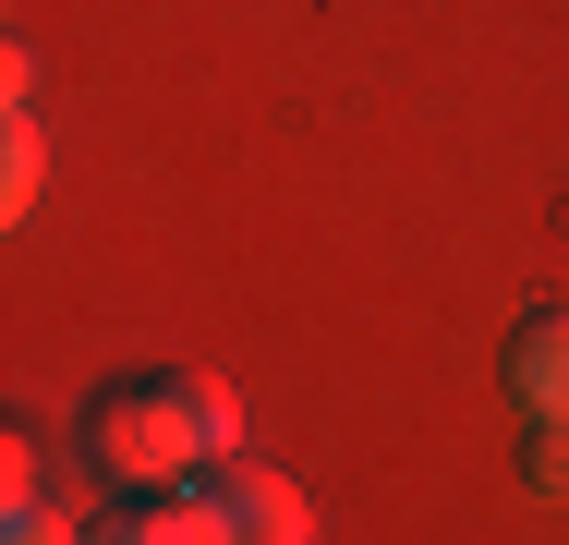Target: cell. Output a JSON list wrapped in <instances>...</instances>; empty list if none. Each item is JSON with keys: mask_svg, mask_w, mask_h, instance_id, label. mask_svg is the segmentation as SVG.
Listing matches in <instances>:
<instances>
[{"mask_svg": "<svg viewBox=\"0 0 569 545\" xmlns=\"http://www.w3.org/2000/svg\"><path fill=\"white\" fill-rule=\"evenodd\" d=\"M230 448H242V400H230L219 376H121V388L86 400V460L110 485H133V497L194 485Z\"/></svg>", "mask_w": 569, "mask_h": 545, "instance_id": "6da1fadb", "label": "cell"}, {"mask_svg": "<svg viewBox=\"0 0 569 545\" xmlns=\"http://www.w3.org/2000/svg\"><path fill=\"white\" fill-rule=\"evenodd\" d=\"M207 497H219V545H316V509L279 460H207Z\"/></svg>", "mask_w": 569, "mask_h": 545, "instance_id": "7a4b0ae2", "label": "cell"}, {"mask_svg": "<svg viewBox=\"0 0 569 545\" xmlns=\"http://www.w3.org/2000/svg\"><path fill=\"white\" fill-rule=\"evenodd\" d=\"M509 400H521L533 425L569 413V304H533V316L509 327Z\"/></svg>", "mask_w": 569, "mask_h": 545, "instance_id": "3957f363", "label": "cell"}, {"mask_svg": "<svg viewBox=\"0 0 569 545\" xmlns=\"http://www.w3.org/2000/svg\"><path fill=\"white\" fill-rule=\"evenodd\" d=\"M37 170H49V146H37V109H12V133H0V218L37 207Z\"/></svg>", "mask_w": 569, "mask_h": 545, "instance_id": "277c9868", "label": "cell"}, {"mask_svg": "<svg viewBox=\"0 0 569 545\" xmlns=\"http://www.w3.org/2000/svg\"><path fill=\"white\" fill-rule=\"evenodd\" d=\"M521 497H546V509H569V413L558 425L521 436Z\"/></svg>", "mask_w": 569, "mask_h": 545, "instance_id": "5b68a950", "label": "cell"}, {"mask_svg": "<svg viewBox=\"0 0 569 545\" xmlns=\"http://www.w3.org/2000/svg\"><path fill=\"white\" fill-rule=\"evenodd\" d=\"M0 545H86V522H73V509H49V497H12Z\"/></svg>", "mask_w": 569, "mask_h": 545, "instance_id": "8992f818", "label": "cell"}]
</instances>
